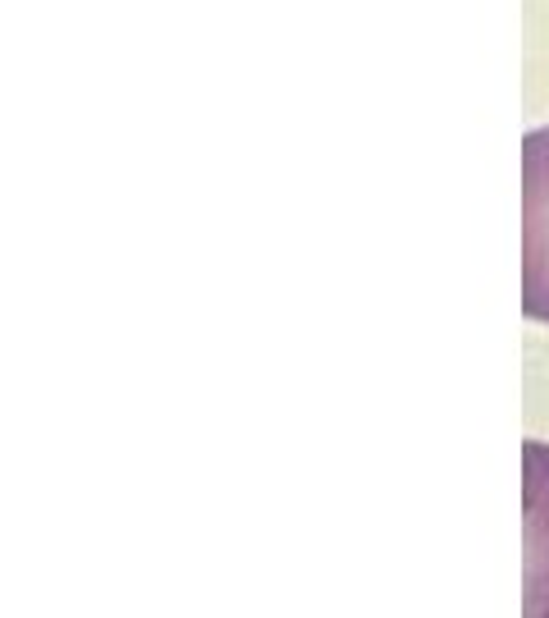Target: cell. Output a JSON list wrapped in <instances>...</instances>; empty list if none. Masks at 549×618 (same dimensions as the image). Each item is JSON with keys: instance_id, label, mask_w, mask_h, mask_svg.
Returning <instances> with one entry per match:
<instances>
[{"instance_id": "1", "label": "cell", "mask_w": 549, "mask_h": 618, "mask_svg": "<svg viewBox=\"0 0 549 618\" xmlns=\"http://www.w3.org/2000/svg\"><path fill=\"white\" fill-rule=\"evenodd\" d=\"M522 307L549 325V124L522 142Z\"/></svg>"}]
</instances>
